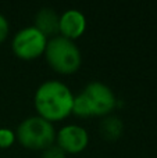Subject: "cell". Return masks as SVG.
I'll return each instance as SVG.
<instances>
[{
  "label": "cell",
  "mask_w": 157,
  "mask_h": 158,
  "mask_svg": "<svg viewBox=\"0 0 157 158\" xmlns=\"http://www.w3.org/2000/svg\"><path fill=\"white\" fill-rule=\"evenodd\" d=\"M46 36L35 27H27L18 31L13 39V50L19 58L32 60L46 49Z\"/></svg>",
  "instance_id": "5b68a950"
},
{
  "label": "cell",
  "mask_w": 157,
  "mask_h": 158,
  "mask_svg": "<svg viewBox=\"0 0 157 158\" xmlns=\"http://www.w3.org/2000/svg\"><path fill=\"white\" fill-rule=\"evenodd\" d=\"M45 56L50 67L61 74H71L77 71L82 60L81 50L74 43V40L61 35L54 36L47 42Z\"/></svg>",
  "instance_id": "3957f363"
},
{
  "label": "cell",
  "mask_w": 157,
  "mask_h": 158,
  "mask_svg": "<svg viewBox=\"0 0 157 158\" xmlns=\"http://www.w3.org/2000/svg\"><path fill=\"white\" fill-rule=\"evenodd\" d=\"M117 98L114 92L102 82L88 83L79 94L74 96L72 112L79 117L107 115L116 107Z\"/></svg>",
  "instance_id": "7a4b0ae2"
},
{
  "label": "cell",
  "mask_w": 157,
  "mask_h": 158,
  "mask_svg": "<svg viewBox=\"0 0 157 158\" xmlns=\"http://www.w3.org/2000/svg\"><path fill=\"white\" fill-rule=\"evenodd\" d=\"M15 135L22 146L35 150H45L54 144L56 140V129L53 123L40 115L25 118L18 125Z\"/></svg>",
  "instance_id": "277c9868"
},
{
  "label": "cell",
  "mask_w": 157,
  "mask_h": 158,
  "mask_svg": "<svg viewBox=\"0 0 157 158\" xmlns=\"http://www.w3.org/2000/svg\"><path fill=\"white\" fill-rule=\"evenodd\" d=\"M86 19L79 10L70 8L60 15V33L67 39H75L81 36L85 31Z\"/></svg>",
  "instance_id": "52a82bcc"
},
{
  "label": "cell",
  "mask_w": 157,
  "mask_h": 158,
  "mask_svg": "<svg viewBox=\"0 0 157 158\" xmlns=\"http://www.w3.org/2000/svg\"><path fill=\"white\" fill-rule=\"evenodd\" d=\"M7 33H8V22L6 19V17L3 14H0V42L4 40Z\"/></svg>",
  "instance_id": "7c38bea8"
},
{
  "label": "cell",
  "mask_w": 157,
  "mask_h": 158,
  "mask_svg": "<svg viewBox=\"0 0 157 158\" xmlns=\"http://www.w3.org/2000/svg\"><path fill=\"white\" fill-rule=\"evenodd\" d=\"M14 139H15V135H14V132L11 129L0 128V148L10 147L13 144Z\"/></svg>",
  "instance_id": "30bf717a"
},
{
  "label": "cell",
  "mask_w": 157,
  "mask_h": 158,
  "mask_svg": "<svg viewBox=\"0 0 157 158\" xmlns=\"http://www.w3.org/2000/svg\"><path fill=\"white\" fill-rule=\"evenodd\" d=\"M122 129H124V122L117 115H107L100 122V133L108 140L120 137L122 133Z\"/></svg>",
  "instance_id": "9c48e42d"
},
{
  "label": "cell",
  "mask_w": 157,
  "mask_h": 158,
  "mask_svg": "<svg viewBox=\"0 0 157 158\" xmlns=\"http://www.w3.org/2000/svg\"><path fill=\"white\" fill-rule=\"evenodd\" d=\"M71 90L60 81H46L35 92V108L42 118L47 121H57L66 118L72 112Z\"/></svg>",
  "instance_id": "6da1fadb"
},
{
  "label": "cell",
  "mask_w": 157,
  "mask_h": 158,
  "mask_svg": "<svg viewBox=\"0 0 157 158\" xmlns=\"http://www.w3.org/2000/svg\"><path fill=\"white\" fill-rule=\"evenodd\" d=\"M89 142L88 132L79 125H66L57 133V144L66 153H78Z\"/></svg>",
  "instance_id": "8992f818"
},
{
  "label": "cell",
  "mask_w": 157,
  "mask_h": 158,
  "mask_svg": "<svg viewBox=\"0 0 157 158\" xmlns=\"http://www.w3.org/2000/svg\"><path fill=\"white\" fill-rule=\"evenodd\" d=\"M33 27L39 32L43 33L46 38L47 36L54 38L60 32V29H58L60 28V15L53 8L42 7L35 15V25Z\"/></svg>",
  "instance_id": "ba28073f"
},
{
  "label": "cell",
  "mask_w": 157,
  "mask_h": 158,
  "mask_svg": "<svg viewBox=\"0 0 157 158\" xmlns=\"http://www.w3.org/2000/svg\"><path fill=\"white\" fill-rule=\"evenodd\" d=\"M42 158H66V151L58 144H52L43 150Z\"/></svg>",
  "instance_id": "8fae6325"
}]
</instances>
